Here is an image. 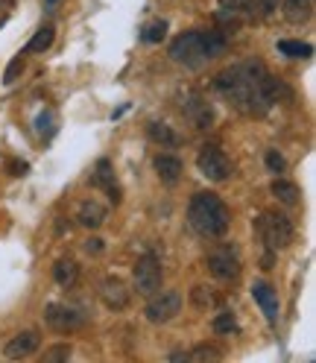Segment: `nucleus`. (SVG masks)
<instances>
[{
  "label": "nucleus",
  "mask_w": 316,
  "mask_h": 363,
  "mask_svg": "<svg viewBox=\"0 0 316 363\" xmlns=\"http://www.w3.org/2000/svg\"><path fill=\"white\" fill-rule=\"evenodd\" d=\"M155 173H158V179H161L167 188H173L176 182L182 179V161L176 156H158L155 159Z\"/></svg>",
  "instance_id": "17"
},
{
  "label": "nucleus",
  "mask_w": 316,
  "mask_h": 363,
  "mask_svg": "<svg viewBox=\"0 0 316 363\" xmlns=\"http://www.w3.org/2000/svg\"><path fill=\"white\" fill-rule=\"evenodd\" d=\"M45 3H47V6H56V3H59V0H45Z\"/></svg>",
  "instance_id": "35"
},
{
  "label": "nucleus",
  "mask_w": 316,
  "mask_h": 363,
  "mask_svg": "<svg viewBox=\"0 0 316 363\" xmlns=\"http://www.w3.org/2000/svg\"><path fill=\"white\" fill-rule=\"evenodd\" d=\"M147 135L152 138L155 144H161V147H176L179 144V138H176V132L167 127V123H158V120H152L150 127H147Z\"/></svg>",
  "instance_id": "22"
},
{
  "label": "nucleus",
  "mask_w": 316,
  "mask_h": 363,
  "mask_svg": "<svg viewBox=\"0 0 316 363\" xmlns=\"http://www.w3.org/2000/svg\"><path fill=\"white\" fill-rule=\"evenodd\" d=\"M223 352L214 346H196L191 352H184V360H193V363H208V360H220Z\"/></svg>",
  "instance_id": "27"
},
{
  "label": "nucleus",
  "mask_w": 316,
  "mask_h": 363,
  "mask_svg": "<svg viewBox=\"0 0 316 363\" xmlns=\"http://www.w3.org/2000/svg\"><path fill=\"white\" fill-rule=\"evenodd\" d=\"M100 299H103L109 311H126L129 302H132V290H129L123 278L109 275V278H103V284H100Z\"/></svg>",
  "instance_id": "11"
},
{
  "label": "nucleus",
  "mask_w": 316,
  "mask_h": 363,
  "mask_svg": "<svg viewBox=\"0 0 316 363\" xmlns=\"http://www.w3.org/2000/svg\"><path fill=\"white\" fill-rule=\"evenodd\" d=\"M82 249H85V255H103L106 252V241H100V237H88V241L82 243Z\"/></svg>",
  "instance_id": "32"
},
{
  "label": "nucleus",
  "mask_w": 316,
  "mask_h": 363,
  "mask_svg": "<svg viewBox=\"0 0 316 363\" xmlns=\"http://www.w3.org/2000/svg\"><path fill=\"white\" fill-rule=\"evenodd\" d=\"M24 74V56H15V59L9 62L6 74H3V86H15V79Z\"/></svg>",
  "instance_id": "31"
},
{
  "label": "nucleus",
  "mask_w": 316,
  "mask_h": 363,
  "mask_svg": "<svg viewBox=\"0 0 316 363\" xmlns=\"http://www.w3.org/2000/svg\"><path fill=\"white\" fill-rule=\"evenodd\" d=\"M188 226L199 237H226L228 226H232V214H228L226 202L211 191L193 193V200L188 205Z\"/></svg>",
  "instance_id": "3"
},
{
  "label": "nucleus",
  "mask_w": 316,
  "mask_h": 363,
  "mask_svg": "<svg viewBox=\"0 0 316 363\" xmlns=\"http://www.w3.org/2000/svg\"><path fill=\"white\" fill-rule=\"evenodd\" d=\"M53 278H56V284L59 287H74L79 282V264L74 258H62V261H56V267H53Z\"/></svg>",
  "instance_id": "18"
},
{
  "label": "nucleus",
  "mask_w": 316,
  "mask_h": 363,
  "mask_svg": "<svg viewBox=\"0 0 316 363\" xmlns=\"http://www.w3.org/2000/svg\"><path fill=\"white\" fill-rule=\"evenodd\" d=\"M255 234L269 252H281L293 243V223L278 211H261L255 217Z\"/></svg>",
  "instance_id": "4"
},
{
  "label": "nucleus",
  "mask_w": 316,
  "mask_h": 363,
  "mask_svg": "<svg viewBox=\"0 0 316 363\" xmlns=\"http://www.w3.org/2000/svg\"><path fill=\"white\" fill-rule=\"evenodd\" d=\"M53 38H56V30H53V26H50V24L41 26V30H35V35L26 41V53H45V50H50Z\"/></svg>",
  "instance_id": "23"
},
{
  "label": "nucleus",
  "mask_w": 316,
  "mask_h": 363,
  "mask_svg": "<svg viewBox=\"0 0 316 363\" xmlns=\"http://www.w3.org/2000/svg\"><path fill=\"white\" fill-rule=\"evenodd\" d=\"M278 6H281V0H249L243 6V12H246L249 21H269L278 12Z\"/></svg>",
  "instance_id": "19"
},
{
  "label": "nucleus",
  "mask_w": 316,
  "mask_h": 363,
  "mask_svg": "<svg viewBox=\"0 0 316 363\" xmlns=\"http://www.w3.org/2000/svg\"><path fill=\"white\" fill-rule=\"evenodd\" d=\"M278 53L281 56H287V59H310L313 56V47L308 45V41H278Z\"/></svg>",
  "instance_id": "21"
},
{
  "label": "nucleus",
  "mask_w": 316,
  "mask_h": 363,
  "mask_svg": "<svg viewBox=\"0 0 316 363\" xmlns=\"http://www.w3.org/2000/svg\"><path fill=\"white\" fill-rule=\"evenodd\" d=\"M70 355H74V348H70V343H59V346H50L45 352V360L47 363H56V360H70Z\"/></svg>",
  "instance_id": "30"
},
{
  "label": "nucleus",
  "mask_w": 316,
  "mask_h": 363,
  "mask_svg": "<svg viewBox=\"0 0 316 363\" xmlns=\"http://www.w3.org/2000/svg\"><path fill=\"white\" fill-rule=\"evenodd\" d=\"M226 50V35L223 33H182L170 41V59L182 67H191V71H199L205 62H211L214 56H220Z\"/></svg>",
  "instance_id": "2"
},
{
  "label": "nucleus",
  "mask_w": 316,
  "mask_h": 363,
  "mask_svg": "<svg viewBox=\"0 0 316 363\" xmlns=\"http://www.w3.org/2000/svg\"><path fill=\"white\" fill-rule=\"evenodd\" d=\"M281 15L293 26L308 24L313 18V0H281Z\"/></svg>",
  "instance_id": "16"
},
{
  "label": "nucleus",
  "mask_w": 316,
  "mask_h": 363,
  "mask_svg": "<svg viewBox=\"0 0 316 363\" xmlns=\"http://www.w3.org/2000/svg\"><path fill=\"white\" fill-rule=\"evenodd\" d=\"M38 346H41V334H38L35 328H30V331L15 334V337H12V340L3 346V355H6L9 360H24V357L35 355Z\"/></svg>",
  "instance_id": "12"
},
{
  "label": "nucleus",
  "mask_w": 316,
  "mask_h": 363,
  "mask_svg": "<svg viewBox=\"0 0 316 363\" xmlns=\"http://www.w3.org/2000/svg\"><path fill=\"white\" fill-rule=\"evenodd\" d=\"M205 261H208V273L217 278V282H235L240 275V252L235 243L214 246Z\"/></svg>",
  "instance_id": "5"
},
{
  "label": "nucleus",
  "mask_w": 316,
  "mask_h": 363,
  "mask_svg": "<svg viewBox=\"0 0 316 363\" xmlns=\"http://www.w3.org/2000/svg\"><path fill=\"white\" fill-rule=\"evenodd\" d=\"M164 35H167V21H161V18L141 26V38L147 41V45H158V41H164Z\"/></svg>",
  "instance_id": "24"
},
{
  "label": "nucleus",
  "mask_w": 316,
  "mask_h": 363,
  "mask_svg": "<svg viewBox=\"0 0 316 363\" xmlns=\"http://www.w3.org/2000/svg\"><path fill=\"white\" fill-rule=\"evenodd\" d=\"M269 191H272V197H276L278 202H284V205H296L301 200L299 185H296V182H290V179H276L269 185Z\"/></svg>",
  "instance_id": "20"
},
{
  "label": "nucleus",
  "mask_w": 316,
  "mask_h": 363,
  "mask_svg": "<svg viewBox=\"0 0 316 363\" xmlns=\"http://www.w3.org/2000/svg\"><path fill=\"white\" fill-rule=\"evenodd\" d=\"M35 129H38V135L45 138V141H50V138L56 135V111L53 108H45L35 118Z\"/></svg>",
  "instance_id": "26"
},
{
  "label": "nucleus",
  "mask_w": 316,
  "mask_h": 363,
  "mask_svg": "<svg viewBox=\"0 0 316 363\" xmlns=\"http://www.w3.org/2000/svg\"><path fill=\"white\" fill-rule=\"evenodd\" d=\"M91 182L97 188H103L109 193V200L118 205L120 202V188H118V179H114V167L109 159H100L97 167H94V173H91Z\"/></svg>",
  "instance_id": "13"
},
{
  "label": "nucleus",
  "mask_w": 316,
  "mask_h": 363,
  "mask_svg": "<svg viewBox=\"0 0 316 363\" xmlns=\"http://www.w3.org/2000/svg\"><path fill=\"white\" fill-rule=\"evenodd\" d=\"M249 3V0H220V9L223 12H235V15H237V12H243V6H246Z\"/></svg>",
  "instance_id": "33"
},
{
  "label": "nucleus",
  "mask_w": 316,
  "mask_h": 363,
  "mask_svg": "<svg viewBox=\"0 0 316 363\" xmlns=\"http://www.w3.org/2000/svg\"><path fill=\"white\" fill-rule=\"evenodd\" d=\"M182 115L199 132H205L211 123H214V111H211L208 100L199 91H184V97H182Z\"/></svg>",
  "instance_id": "10"
},
{
  "label": "nucleus",
  "mask_w": 316,
  "mask_h": 363,
  "mask_svg": "<svg viewBox=\"0 0 316 363\" xmlns=\"http://www.w3.org/2000/svg\"><path fill=\"white\" fill-rule=\"evenodd\" d=\"M9 173H12V176L26 173V164H24V161H12V164H9Z\"/></svg>",
  "instance_id": "34"
},
{
  "label": "nucleus",
  "mask_w": 316,
  "mask_h": 363,
  "mask_svg": "<svg viewBox=\"0 0 316 363\" xmlns=\"http://www.w3.org/2000/svg\"><path fill=\"white\" fill-rule=\"evenodd\" d=\"M45 323L56 334H74L85 325V314L74 305H62V302H50L45 308Z\"/></svg>",
  "instance_id": "6"
},
{
  "label": "nucleus",
  "mask_w": 316,
  "mask_h": 363,
  "mask_svg": "<svg viewBox=\"0 0 316 363\" xmlns=\"http://www.w3.org/2000/svg\"><path fill=\"white\" fill-rule=\"evenodd\" d=\"M214 88L223 100H228L237 111L249 118H264L278 100L290 97V88L272 76L258 59L237 62L214 76Z\"/></svg>",
  "instance_id": "1"
},
{
  "label": "nucleus",
  "mask_w": 316,
  "mask_h": 363,
  "mask_svg": "<svg viewBox=\"0 0 316 363\" xmlns=\"http://www.w3.org/2000/svg\"><path fill=\"white\" fill-rule=\"evenodd\" d=\"M191 299H193V305L199 311H208V308H217V302H220V296L214 293L211 287H193V293H191Z\"/></svg>",
  "instance_id": "25"
},
{
  "label": "nucleus",
  "mask_w": 316,
  "mask_h": 363,
  "mask_svg": "<svg viewBox=\"0 0 316 363\" xmlns=\"http://www.w3.org/2000/svg\"><path fill=\"white\" fill-rule=\"evenodd\" d=\"M252 299L258 302V308L264 311L269 323H278V293L272 290L267 282H255L252 284Z\"/></svg>",
  "instance_id": "14"
},
{
  "label": "nucleus",
  "mask_w": 316,
  "mask_h": 363,
  "mask_svg": "<svg viewBox=\"0 0 316 363\" xmlns=\"http://www.w3.org/2000/svg\"><path fill=\"white\" fill-rule=\"evenodd\" d=\"M264 161H267V167H269V173H276V176H281L284 170H287V161H284V156L278 150H267L264 152Z\"/></svg>",
  "instance_id": "29"
},
{
  "label": "nucleus",
  "mask_w": 316,
  "mask_h": 363,
  "mask_svg": "<svg viewBox=\"0 0 316 363\" xmlns=\"http://www.w3.org/2000/svg\"><path fill=\"white\" fill-rule=\"evenodd\" d=\"M106 217H109V208L100 200H85L79 205V211H77L79 226H85V229H100L106 223Z\"/></svg>",
  "instance_id": "15"
},
{
  "label": "nucleus",
  "mask_w": 316,
  "mask_h": 363,
  "mask_svg": "<svg viewBox=\"0 0 316 363\" xmlns=\"http://www.w3.org/2000/svg\"><path fill=\"white\" fill-rule=\"evenodd\" d=\"M196 167H199V173H203L205 179H211V182H226L228 173H232V164H228L226 152H223L220 147H214V144H208V147L199 150Z\"/></svg>",
  "instance_id": "9"
},
{
  "label": "nucleus",
  "mask_w": 316,
  "mask_h": 363,
  "mask_svg": "<svg viewBox=\"0 0 316 363\" xmlns=\"http://www.w3.org/2000/svg\"><path fill=\"white\" fill-rule=\"evenodd\" d=\"M211 328H214V334H235V331H237V319H235V314L223 311V314L214 316Z\"/></svg>",
  "instance_id": "28"
},
{
  "label": "nucleus",
  "mask_w": 316,
  "mask_h": 363,
  "mask_svg": "<svg viewBox=\"0 0 316 363\" xmlns=\"http://www.w3.org/2000/svg\"><path fill=\"white\" fill-rule=\"evenodd\" d=\"M179 311H182V293L179 290H158V293H152L150 296V305H147V319L150 323H155V325H161V323H170L173 316H179Z\"/></svg>",
  "instance_id": "8"
},
{
  "label": "nucleus",
  "mask_w": 316,
  "mask_h": 363,
  "mask_svg": "<svg viewBox=\"0 0 316 363\" xmlns=\"http://www.w3.org/2000/svg\"><path fill=\"white\" fill-rule=\"evenodd\" d=\"M132 275H135V287H138L141 296H152V293L161 290V282H164L161 261H158L152 252H147V255L138 258Z\"/></svg>",
  "instance_id": "7"
}]
</instances>
